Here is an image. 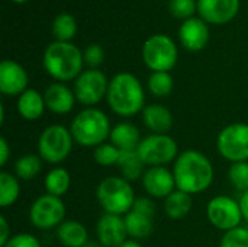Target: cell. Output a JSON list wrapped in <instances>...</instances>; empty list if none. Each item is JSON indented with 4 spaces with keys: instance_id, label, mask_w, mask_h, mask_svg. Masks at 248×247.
Masks as SVG:
<instances>
[{
    "instance_id": "cell-21",
    "label": "cell",
    "mask_w": 248,
    "mask_h": 247,
    "mask_svg": "<svg viewBox=\"0 0 248 247\" xmlns=\"http://www.w3.org/2000/svg\"><path fill=\"white\" fill-rule=\"evenodd\" d=\"M109 140L121 151H129V150H137L142 138L137 125L128 121H122L112 127Z\"/></svg>"
},
{
    "instance_id": "cell-13",
    "label": "cell",
    "mask_w": 248,
    "mask_h": 247,
    "mask_svg": "<svg viewBox=\"0 0 248 247\" xmlns=\"http://www.w3.org/2000/svg\"><path fill=\"white\" fill-rule=\"evenodd\" d=\"M141 181L147 195L155 199H166L173 191L177 189L173 170H169L166 166L148 167Z\"/></svg>"
},
{
    "instance_id": "cell-23",
    "label": "cell",
    "mask_w": 248,
    "mask_h": 247,
    "mask_svg": "<svg viewBox=\"0 0 248 247\" xmlns=\"http://www.w3.org/2000/svg\"><path fill=\"white\" fill-rule=\"evenodd\" d=\"M125 226L128 230V236L132 240H144L151 236L154 230V218L145 214H141L135 210H131L128 214L124 215Z\"/></svg>"
},
{
    "instance_id": "cell-25",
    "label": "cell",
    "mask_w": 248,
    "mask_h": 247,
    "mask_svg": "<svg viewBox=\"0 0 248 247\" xmlns=\"http://www.w3.org/2000/svg\"><path fill=\"white\" fill-rule=\"evenodd\" d=\"M44 186H45L46 194L61 198L70 191V186H71L70 172L61 166L52 167L44 179Z\"/></svg>"
},
{
    "instance_id": "cell-10",
    "label": "cell",
    "mask_w": 248,
    "mask_h": 247,
    "mask_svg": "<svg viewBox=\"0 0 248 247\" xmlns=\"http://www.w3.org/2000/svg\"><path fill=\"white\" fill-rule=\"evenodd\" d=\"M109 82L106 74L99 68H87L74 80V95L77 102L86 108H93L100 103L109 89Z\"/></svg>"
},
{
    "instance_id": "cell-16",
    "label": "cell",
    "mask_w": 248,
    "mask_h": 247,
    "mask_svg": "<svg viewBox=\"0 0 248 247\" xmlns=\"http://www.w3.org/2000/svg\"><path fill=\"white\" fill-rule=\"evenodd\" d=\"M29 76L22 64L13 60L0 63V92L6 96H20L28 90Z\"/></svg>"
},
{
    "instance_id": "cell-42",
    "label": "cell",
    "mask_w": 248,
    "mask_h": 247,
    "mask_svg": "<svg viewBox=\"0 0 248 247\" xmlns=\"http://www.w3.org/2000/svg\"><path fill=\"white\" fill-rule=\"evenodd\" d=\"M83 247H103L99 242H89L86 246H83Z\"/></svg>"
},
{
    "instance_id": "cell-29",
    "label": "cell",
    "mask_w": 248,
    "mask_h": 247,
    "mask_svg": "<svg viewBox=\"0 0 248 247\" xmlns=\"http://www.w3.org/2000/svg\"><path fill=\"white\" fill-rule=\"evenodd\" d=\"M42 159L36 154H23L15 162V175L20 181L35 179L42 169Z\"/></svg>"
},
{
    "instance_id": "cell-4",
    "label": "cell",
    "mask_w": 248,
    "mask_h": 247,
    "mask_svg": "<svg viewBox=\"0 0 248 247\" xmlns=\"http://www.w3.org/2000/svg\"><path fill=\"white\" fill-rule=\"evenodd\" d=\"M109 116L99 108H84L70 124V131L74 143L81 147H97L110 135Z\"/></svg>"
},
{
    "instance_id": "cell-18",
    "label": "cell",
    "mask_w": 248,
    "mask_h": 247,
    "mask_svg": "<svg viewBox=\"0 0 248 247\" xmlns=\"http://www.w3.org/2000/svg\"><path fill=\"white\" fill-rule=\"evenodd\" d=\"M44 99L46 109L55 115H65L73 111L74 103L77 102L74 90L70 89L65 83H51L44 90Z\"/></svg>"
},
{
    "instance_id": "cell-43",
    "label": "cell",
    "mask_w": 248,
    "mask_h": 247,
    "mask_svg": "<svg viewBox=\"0 0 248 247\" xmlns=\"http://www.w3.org/2000/svg\"><path fill=\"white\" fill-rule=\"evenodd\" d=\"M12 1H15V3H26V1H29V0H12Z\"/></svg>"
},
{
    "instance_id": "cell-36",
    "label": "cell",
    "mask_w": 248,
    "mask_h": 247,
    "mask_svg": "<svg viewBox=\"0 0 248 247\" xmlns=\"http://www.w3.org/2000/svg\"><path fill=\"white\" fill-rule=\"evenodd\" d=\"M3 247H42L41 242L31 233H17Z\"/></svg>"
},
{
    "instance_id": "cell-30",
    "label": "cell",
    "mask_w": 248,
    "mask_h": 247,
    "mask_svg": "<svg viewBox=\"0 0 248 247\" xmlns=\"http://www.w3.org/2000/svg\"><path fill=\"white\" fill-rule=\"evenodd\" d=\"M174 89V80L169 71H154L148 77V90L155 98H166Z\"/></svg>"
},
{
    "instance_id": "cell-15",
    "label": "cell",
    "mask_w": 248,
    "mask_h": 247,
    "mask_svg": "<svg viewBox=\"0 0 248 247\" xmlns=\"http://www.w3.org/2000/svg\"><path fill=\"white\" fill-rule=\"evenodd\" d=\"M97 242L103 247H119L129 236L122 215L105 213L96 224Z\"/></svg>"
},
{
    "instance_id": "cell-14",
    "label": "cell",
    "mask_w": 248,
    "mask_h": 247,
    "mask_svg": "<svg viewBox=\"0 0 248 247\" xmlns=\"http://www.w3.org/2000/svg\"><path fill=\"white\" fill-rule=\"evenodd\" d=\"M240 12V0H198V13L206 23L225 25Z\"/></svg>"
},
{
    "instance_id": "cell-22",
    "label": "cell",
    "mask_w": 248,
    "mask_h": 247,
    "mask_svg": "<svg viewBox=\"0 0 248 247\" xmlns=\"http://www.w3.org/2000/svg\"><path fill=\"white\" fill-rule=\"evenodd\" d=\"M55 236L64 247H83L89 243L87 229L77 220H64L55 229Z\"/></svg>"
},
{
    "instance_id": "cell-24",
    "label": "cell",
    "mask_w": 248,
    "mask_h": 247,
    "mask_svg": "<svg viewBox=\"0 0 248 247\" xmlns=\"http://www.w3.org/2000/svg\"><path fill=\"white\" fill-rule=\"evenodd\" d=\"M192 210V195L176 189L164 199V213L171 220L185 218Z\"/></svg>"
},
{
    "instance_id": "cell-27",
    "label": "cell",
    "mask_w": 248,
    "mask_h": 247,
    "mask_svg": "<svg viewBox=\"0 0 248 247\" xmlns=\"http://www.w3.org/2000/svg\"><path fill=\"white\" fill-rule=\"evenodd\" d=\"M20 195V185L16 175L10 172H0V207H12Z\"/></svg>"
},
{
    "instance_id": "cell-12",
    "label": "cell",
    "mask_w": 248,
    "mask_h": 247,
    "mask_svg": "<svg viewBox=\"0 0 248 247\" xmlns=\"http://www.w3.org/2000/svg\"><path fill=\"white\" fill-rule=\"evenodd\" d=\"M206 217L215 229L224 233L240 227L244 220L240 201L228 195L214 197L206 205Z\"/></svg>"
},
{
    "instance_id": "cell-8",
    "label": "cell",
    "mask_w": 248,
    "mask_h": 247,
    "mask_svg": "<svg viewBox=\"0 0 248 247\" xmlns=\"http://www.w3.org/2000/svg\"><path fill=\"white\" fill-rule=\"evenodd\" d=\"M145 166H166L179 157V146L169 134H150L144 137L137 148Z\"/></svg>"
},
{
    "instance_id": "cell-11",
    "label": "cell",
    "mask_w": 248,
    "mask_h": 247,
    "mask_svg": "<svg viewBox=\"0 0 248 247\" xmlns=\"http://www.w3.org/2000/svg\"><path fill=\"white\" fill-rule=\"evenodd\" d=\"M65 220V205L61 198L44 194L29 208V221L38 230L57 229Z\"/></svg>"
},
{
    "instance_id": "cell-33",
    "label": "cell",
    "mask_w": 248,
    "mask_h": 247,
    "mask_svg": "<svg viewBox=\"0 0 248 247\" xmlns=\"http://www.w3.org/2000/svg\"><path fill=\"white\" fill-rule=\"evenodd\" d=\"M169 10L173 17L186 20L195 16V12L198 10V1L196 0H170Z\"/></svg>"
},
{
    "instance_id": "cell-38",
    "label": "cell",
    "mask_w": 248,
    "mask_h": 247,
    "mask_svg": "<svg viewBox=\"0 0 248 247\" xmlns=\"http://www.w3.org/2000/svg\"><path fill=\"white\" fill-rule=\"evenodd\" d=\"M12 239V231L4 215L0 217V247H3Z\"/></svg>"
},
{
    "instance_id": "cell-37",
    "label": "cell",
    "mask_w": 248,
    "mask_h": 247,
    "mask_svg": "<svg viewBox=\"0 0 248 247\" xmlns=\"http://www.w3.org/2000/svg\"><path fill=\"white\" fill-rule=\"evenodd\" d=\"M132 210L141 213V214H145V215H150V217H155V213H157V208H155V204L154 201L150 198V197H140L135 199L134 202V207Z\"/></svg>"
},
{
    "instance_id": "cell-40",
    "label": "cell",
    "mask_w": 248,
    "mask_h": 247,
    "mask_svg": "<svg viewBox=\"0 0 248 247\" xmlns=\"http://www.w3.org/2000/svg\"><path fill=\"white\" fill-rule=\"evenodd\" d=\"M240 207H241V213H243V218L244 221L248 223V191L241 194L240 197Z\"/></svg>"
},
{
    "instance_id": "cell-35",
    "label": "cell",
    "mask_w": 248,
    "mask_h": 247,
    "mask_svg": "<svg viewBox=\"0 0 248 247\" xmlns=\"http://www.w3.org/2000/svg\"><path fill=\"white\" fill-rule=\"evenodd\" d=\"M83 58L89 68H99L105 61V49L99 44H90L83 51Z\"/></svg>"
},
{
    "instance_id": "cell-32",
    "label": "cell",
    "mask_w": 248,
    "mask_h": 247,
    "mask_svg": "<svg viewBox=\"0 0 248 247\" xmlns=\"http://www.w3.org/2000/svg\"><path fill=\"white\" fill-rule=\"evenodd\" d=\"M228 179L231 185L241 194L248 191V162L231 163L228 169Z\"/></svg>"
},
{
    "instance_id": "cell-3",
    "label": "cell",
    "mask_w": 248,
    "mask_h": 247,
    "mask_svg": "<svg viewBox=\"0 0 248 247\" xmlns=\"http://www.w3.org/2000/svg\"><path fill=\"white\" fill-rule=\"evenodd\" d=\"M45 71L60 83L76 80L83 73V52L73 42H51L42 57Z\"/></svg>"
},
{
    "instance_id": "cell-34",
    "label": "cell",
    "mask_w": 248,
    "mask_h": 247,
    "mask_svg": "<svg viewBox=\"0 0 248 247\" xmlns=\"http://www.w3.org/2000/svg\"><path fill=\"white\" fill-rule=\"evenodd\" d=\"M219 247H248V229L240 226L224 233Z\"/></svg>"
},
{
    "instance_id": "cell-17",
    "label": "cell",
    "mask_w": 248,
    "mask_h": 247,
    "mask_svg": "<svg viewBox=\"0 0 248 247\" xmlns=\"http://www.w3.org/2000/svg\"><path fill=\"white\" fill-rule=\"evenodd\" d=\"M211 33L208 23L202 17H190L182 22L179 28V41L187 51H202L209 42Z\"/></svg>"
},
{
    "instance_id": "cell-9",
    "label": "cell",
    "mask_w": 248,
    "mask_h": 247,
    "mask_svg": "<svg viewBox=\"0 0 248 247\" xmlns=\"http://www.w3.org/2000/svg\"><path fill=\"white\" fill-rule=\"evenodd\" d=\"M217 150L231 163L248 162V124L234 122L224 127L217 137Z\"/></svg>"
},
{
    "instance_id": "cell-31",
    "label": "cell",
    "mask_w": 248,
    "mask_h": 247,
    "mask_svg": "<svg viewBox=\"0 0 248 247\" xmlns=\"http://www.w3.org/2000/svg\"><path fill=\"white\" fill-rule=\"evenodd\" d=\"M119 156H121V150L116 146H113L112 143H103V144L97 146L93 151L94 162L103 167L116 166Z\"/></svg>"
},
{
    "instance_id": "cell-39",
    "label": "cell",
    "mask_w": 248,
    "mask_h": 247,
    "mask_svg": "<svg viewBox=\"0 0 248 247\" xmlns=\"http://www.w3.org/2000/svg\"><path fill=\"white\" fill-rule=\"evenodd\" d=\"M10 157V147L4 137H0V166H6Z\"/></svg>"
},
{
    "instance_id": "cell-20",
    "label": "cell",
    "mask_w": 248,
    "mask_h": 247,
    "mask_svg": "<svg viewBox=\"0 0 248 247\" xmlns=\"http://www.w3.org/2000/svg\"><path fill=\"white\" fill-rule=\"evenodd\" d=\"M16 109H17V114L26 121L39 119L46 109L44 93H39L35 89L25 90L20 96H17Z\"/></svg>"
},
{
    "instance_id": "cell-2",
    "label": "cell",
    "mask_w": 248,
    "mask_h": 247,
    "mask_svg": "<svg viewBox=\"0 0 248 247\" xmlns=\"http://www.w3.org/2000/svg\"><path fill=\"white\" fill-rule=\"evenodd\" d=\"M106 100L113 114L129 118L145 108V92L135 74L122 71L110 79Z\"/></svg>"
},
{
    "instance_id": "cell-7",
    "label": "cell",
    "mask_w": 248,
    "mask_h": 247,
    "mask_svg": "<svg viewBox=\"0 0 248 247\" xmlns=\"http://www.w3.org/2000/svg\"><path fill=\"white\" fill-rule=\"evenodd\" d=\"M179 49L176 42L164 33H155L147 38L142 45V60L154 71H169L177 64Z\"/></svg>"
},
{
    "instance_id": "cell-26",
    "label": "cell",
    "mask_w": 248,
    "mask_h": 247,
    "mask_svg": "<svg viewBox=\"0 0 248 247\" xmlns=\"http://www.w3.org/2000/svg\"><path fill=\"white\" fill-rule=\"evenodd\" d=\"M118 169L122 175V178H125L126 181H137V179H142L145 170V165L141 160L140 154L137 150H129V151H121L119 160H118Z\"/></svg>"
},
{
    "instance_id": "cell-41",
    "label": "cell",
    "mask_w": 248,
    "mask_h": 247,
    "mask_svg": "<svg viewBox=\"0 0 248 247\" xmlns=\"http://www.w3.org/2000/svg\"><path fill=\"white\" fill-rule=\"evenodd\" d=\"M119 247H142L140 245V242H137V240H132V239H128L125 243H122Z\"/></svg>"
},
{
    "instance_id": "cell-6",
    "label": "cell",
    "mask_w": 248,
    "mask_h": 247,
    "mask_svg": "<svg viewBox=\"0 0 248 247\" xmlns=\"http://www.w3.org/2000/svg\"><path fill=\"white\" fill-rule=\"evenodd\" d=\"M73 144L70 128L61 124L48 125L38 138V156L49 165H60L70 156Z\"/></svg>"
},
{
    "instance_id": "cell-28",
    "label": "cell",
    "mask_w": 248,
    "mask_h": 247,
    "mask_svg": "<svg viewBox=\"0 0 248 247\" xmlns=\"http://www.w3.org/2000/svg\"><path fill=\"white\" fill-rule=\"evenodd\" d=\"M52 35L55 41L70 42L77 33L76 17L70 13H60L52 20Z\"/></svg>"
},
{
    "instance_id": "cell-5",
    "label": "cell",
    "mask_w": 248,
    "mask_h": 247,
    "mask_svg": "<svg viewBox=\"0 0 248 247\" xmlns=\"http://www.w3.org/2000/svg\"><path fill=\"white\" fill-rule=\"evenodd\" d=\"M96 198L105 213L122 217L132 210L137 199L129 181L122 176L102 179L96 188Z\"/></svg>"
},
{
    "instance_id": "cell-19",
    "label": "cell",
    "mask_w": 248,
    "mask_h": 247,
    "mask_svg": "<svg viewBox=\"0 0 248 247\" xmlns=\"http://www.w3.org/2000/svg\"><path fill=\"white\" fill-rule=\"evenodd\" d=\"M142 122L151 134H169L173 127V114L161 103H150L142 109Z\"/></svg>"
},
{
    "instance_id": "cell-1",
    "label": "cell",
    "mask_w": 248,
    "mask_h": 247,
    "mask_svg": "<svg viewBox=\"0 0 248 247\" xmlns=\"http://www.w3.org/2000/svg\"><path fill=\"white\" fill-rule=\"evenodd\" d=\"M176 188L189 194H202L214 182L215 170L212 162L199 150H185L179 154L173 166Z\"/></svg>"
}]
</instances>
